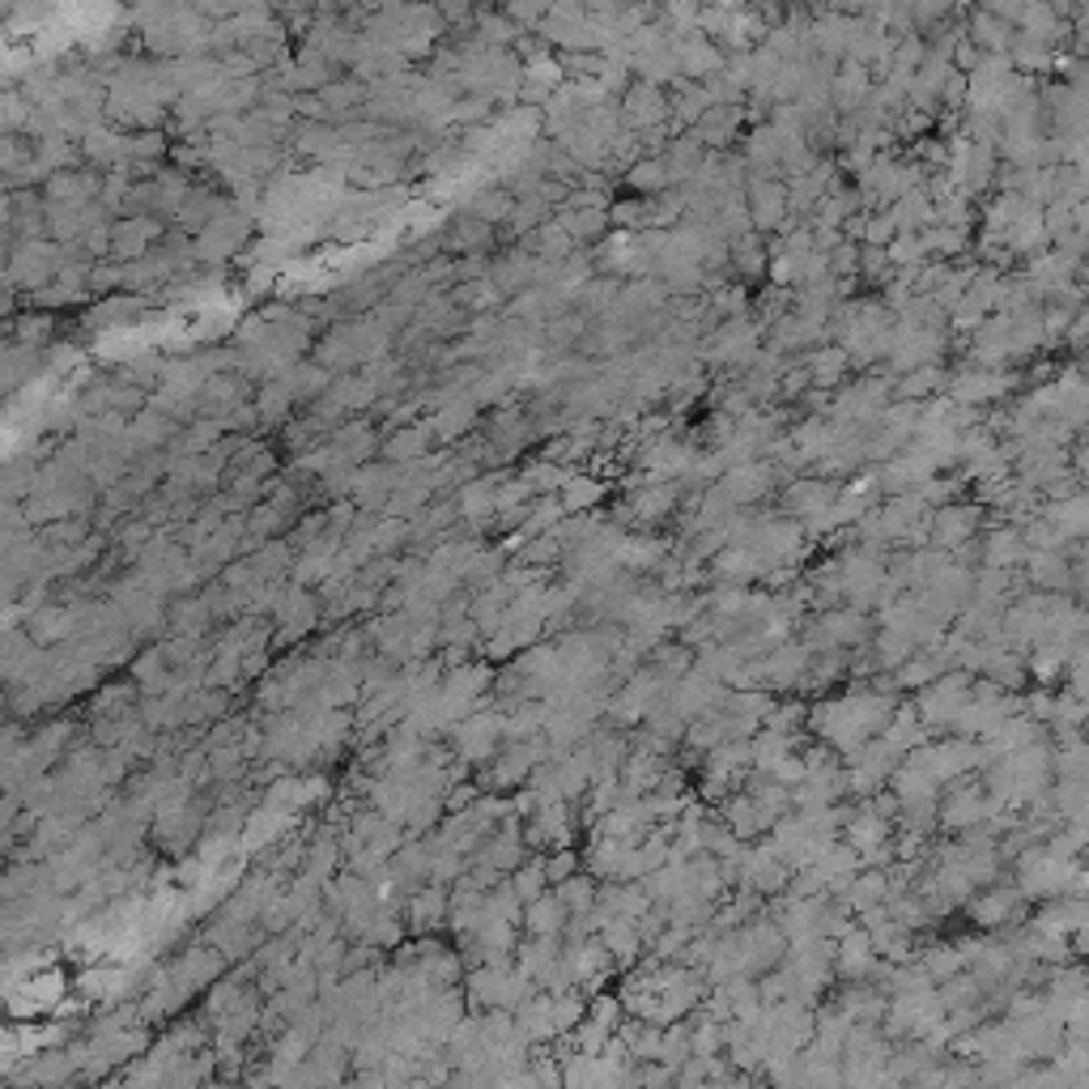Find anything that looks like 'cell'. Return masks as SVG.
<instances>
[{
  "label": "cell",
  "mask_w": 1089,
  "mask_h": 1089,
  "mask_svg": "<svg viewBox=\"0 0 1089 1089\" xmlns=\"http://www.w3.org/2000/svg\"><path fill=\"white\" fill-rule=\"evenodd\" d=\"M664 111H669V102H664V95H660V86H651V81H639V86H630V90H626V102H622V120H626L630 129H647V124L664 120Z\"/></svg>",
  "instance_id": "9c48e42d"
},
{
  "label": "cell",
  "mask_w": 1089,
  "mask_h": 1089,
  "mask_svg": "<svg viewBox=\"0 0 1089 1089\" xmlns=\"http://www.w3.org/2000/svg\"><path fill=\"white\" fill-rule=\"evenodd\" d=\"M282 380H286V387L294 392V400L307 405V400H320L337 375H332L328 366H320V362H294Z\"/></svg>",
  "instance_id": "4fadbf2b"
},
{
  "label": "cell",
  "mask_w": 1089,
  "mask_h": 1089,
  "mask_svg": "<svg viewBox=\"0 0 1089 1089\" xmlns=\"http://www.w3.org/2000/svg\"><path fill=\"white\" fill-rule=\"evenodd\" d=\"M498 481L503 477H477L455 490V507H460L464 528L477 532L485 524H494V515H498Z\"/></svg>",
  "instance_id": "277c9868"
},
{
  "label": "cell",
  "mask_w": 1089,
  "mask_h": 1089,
  "mask_svg": "<svg viewBox=\"0 0 1089 1089\" xmlns=\"http://www.w3.org/2000/svg\"><path fill=\"white\" fill-rule=\"evenodd\" d=\"M524 248L532 252V256L541 260H553V264H562L566 256H575V239H571V230L558 222V218H549L544 226H537L532 234H524Z\"/></svg>",
  "instance_id": "8fae6325"
},
{
  "label": "cell",
  "mask_w": 1089,
  "mask_h": 1089,
  "mask_svg": "<svg viewBox=\"0 0 1089 1089\" xmlns=\"http://www.w3.org/2000/svg\"><path fill=\"white\" fill-rule=\"evenodd\" d=\"M583 1018H587V1004H583L579 996H571V992L553 996V1022H558L562 1034H566V1030H575Z\"/></svg>",
  "instance_id": "1f68e13d"
},
{
  "label": "cell",
  "mask_w": 1089,
  "mask_h": 1089,
  "mask_svg": "<svg viewBox=\"0 0 1089 1089\" xmlns=\"http://www.w3.org/2000/svg\"><path fill=\"white\" fill-rule=\"evenodd\" d=\"M409 928L417 936H435V932L448 924V906H451V886L443 881H426L421 890L409 894Z\"/></svg>",
  "instance_id": "3957f363"
},
{
  "label": "cell",
  "mask_w": 1089,
  "mask_h": 1089,
  "mask_svg": "<svg viewBox=\"0 0 1089 1089\" xmlns=\"http://www.w3.org/2000/svg\"><path fill=\"white\" fill-rule=\"evenodd\" d=\"M498 9L512 18L515 26H532L537 31L544 22V13L553 9V0H498Z\"/></svg>",
  "instance_id": "83f0119b"
},
{
  "label": "cell",
  "mask_w": 1089,
  "mask_h": 1089,
  "mask_svg": "<svg viewBox=\"0 0 1089 1089\" xmlns=\"http://www.w3.org/2000/svg\"><path fill=\"white\" fill-rule=\"evenodd\" d=\"M252 226H256V218L234 205L230 213H222L218 222H209L196 234V260L200 264H226L230 256H239V248L252 239Z\"/></svg>",
  "instance_id": "6da1fadb"
},
{
  "label": "cell",
  "mask_w": 1089,
  "mask_h": 1089,
  "mask_svg": "<svg viewBox=\"0 0 1089 1089\" xmlns=\"http://www.w3.org/2000/svg\"><path fill=\"white\" fill-rule=\"evenodd\" d=\"M512 886L519 890V898H524V906L532 902V898H541L544 894V886H549V877H544V856L541 851H532L524 865L515 868L512 872Z\"/></svg>",
  "instance_id": "603a6c76"
},
{
  "label": "cell",
  "mask_w": 1089,
  "mask_h": 1089,
  "mask_svg": "<svg viewBox=\"0 0 1089 1089\" xmlns=\"http://www.w3.org/2000/svg\"><path fill=\"white\" fill-rule=\"evenodd\" d=\"M630 184H635V188H664V184H669V166H664V158L639 162V166L630 170Z\"/></svg>",
  "instance_id": "836d02e7"
},
{
  "label": "cell",
  "mask_w": 1089,
  "mask_h": 1089,
  "mask_svg": "<svg viewBox=\"0 0 1089 1089\" xmlns=\"http://www.w3.org/2000/svg\"><path fill=\"white\" fill-rule=\"evenodd\" d=\"M868 98V73H865V65L860 61H847L843 65V73L834 77V102L838 107H860Z\"/></svg>",
  "instance_id": "d6986e66"
},
{
  "label": "cell",
  "mask_w": 1089,
  "mask_h": 1089,
  "mask_svg": "<svg viewBox=\"0 0 1089 1089\" xmlns=\"http://www.w3.org/2000/svg\"><path fill=\"white\" fill-rule=\"evenodd\" d=\"M562 515H566L562 498H553V494H549V498H541V503H532V512H528V524H524L519 532H524V537L532 541V537H541V532H553V528L562 524Z\"/></svg>",
  "instance_id": "d4e9b609"
},
{
  "label": "cell",
  "mask_w": 1089,
  "mask_h": 1089,
  "mask_svg": "<svg viewBox=\"0 0 1089 1089\" xmlns=\"http://www.w3.org/2000/svg\"><path fill=\"white\" fill-rule=\"evenodd\" d=\"M601 494H605V485H596V481H587V477H571L562 485V507H566V512H587Z\"/></svg>",
  "instance_id": "f1b7e54d"
},
{
  "label": "cell",
  "mask_w": 1089,
  "mask_h": 1089,
  "mask_svg": "<svg viewBox=\"0 0 1089 1089\" xmlns=\"http://www.w3.org/2000/svg\"><path fill=\"white\" fill-rule=\"evenodd\" d=\"M473 34H477L485 47H515V38L524 34V26H515L503 9H481L477 22H473Z\"/></svg>",
  "instance_id": "2e32d148"
},
{
  "label": "cell",
  "mask_w": 1089,
  "mask_h": 1089,
  "mask_svg": "<svg viewBox=\"0 0 1089 1089\" xmlns=\"http://www.w3.org/2000/svg\"><path fill=\"white\" fill-rule=\"evenodd\" d=\"M558 222L571 230L575 243H592L605 234V226L613 222L605 209H558Z\"/></svg>",
  "instance_id": "ac0fdd59"
},
{
  "label": "cell",
  "mask_w": 1089,
  "mask_h": 1089,
  "mask_svg": "<svg viewBox=\"0 0 1089 1089\" xmlns=\"http://www.w3.org/2000/svg\"><path fill=\"white\" fill-rule=\"evenodd\" d=\"M34 371H47V362L38 358V350L9 341V350H4V387H9V396L26 384V380H34Z\"/></svg>",
  "instance_id": "9a60e30c"
},
{
  "label": "cell",
  "mask_w": 1089,
  "mask_h": 1089,
  "mask_svg": "<svg viewBox=\"0 0 1089 1089\" xmlns=\"http://www.w3.org/2000/svg\"><path fill=\"white\" fill-rule=\"evenodd\" d=\"M150 311V298L145 294H132V289H120V294H102L95 307L86 311V328L95 332H111V328H129L141 316Z\"/></svg>",
  "instance_id": "7a4b0ae2"
},
{
  "label": "cell",
  "mask_w": 1089,
  "mask_h": 1089,
  "mask_svg": "<svg viewBox=\"0 0 1089 1089\" xmlns=\"http://www.w3.org/2000/svg\"><path fill=\"white\" fill-rule=\"evenodd\" d=\"M549 213H553V205H544L541 196L532 193V196H519L515 200V213H512V234H532L537 226H544L549 222Z\"/></svg>",
  "instance_id": "cb8c5ba5"
},
{
  "label": "cell",
  "mask_w": 1089,
  "mask_h": 1089,
  "mask_svg": "<svg viewBox=\"0 0 1089 1089\" xmlns=\"http://www.w3.org/2000/svg\"><path fill=\"white\" fill-rule=\"evenodd\" d=\"M124 4H141V0H124Z\"/></svg>",
  "instance_id": "8d00e7d4"
},
{
  "label": "cell",
  "mask_w": 1089,
  "mask_h": 1089,
  "mask_svg": "<svg viewBox=\"0 0 1089 1089\" xmlns=\"http://www.w3.org/2000/svg\"><path fill=\"white\" fill-rule=\"evenodd\" d=\"M294 405H298V400H294V392L286 387V380H268L256 396V409H260V421H264V426H286Z\"/></svg>",
  "instance_id": "e0dca14e"
},
{
  "label": "cell",
  "mask_w": 1089,
  "mask_h": 1089,
  "mask_svg": "<svg viewBox=\"0 0 1089 1089\" xmlns=\"http://www.w3.org/2000/svg\"><path fill=\"white\" fill-rule=\"evenodd\" d=\"M9 341H18V345H31V350H43L47 341H52V316H34V311H26V316H18V320L9 323Z\"/></svg>",
  "instance_id": "7402d4cb"
},
{
  "label": "cell",
  "mask_w": 1089,
  "mask_h": 1089,
  "mask_svg": "<svg viewBox=\"0 0 1089 1089\" xmlns=\"http://www.w3.org/2000/svg\"><path fill=\"white\" fill-rule=\"evenodd\" d=\"M524 81H537V86H549V90H558V86H566V65L558 61V56H532V61H524Z\"/></svg>",
  "instance_id": "484cf974"
},
{
  "label": "cell",
  "mask_w": 1089,
  "mask_h": 1089,
  "mask_svg": "<svg viewBox=\"0 0 1089 1089\" xmlns=\"http://www.w3.org/2000/svg\"><path fill=\"white\" fill-rule=\"evenodd\" d=\"M566 920H571V911H566V902L553 894H541L532 898L528 906H524V928L528 936H558V932L566 928Z\"/></svg>",
  "instance_id": "30bf717a"
},
{
  "label": "cell",
  "mask_w": 1089,
  "mask_h": 1089,
  "mask_svg": "<svg viewBox=\"0 0 1089 1089\" xmlns=\"http://www.w3.org/2000/svg\"><path fill=\"white\" fill-rule=\"evenodd\" d=\"M234 205L226 200L218 188H193V193L184 196V205H179V213H175V226L179 230H188V234H200L209 222H218L222 213H230Z\"/></svg>",
  "instance_id": "8992f818"
},
{
  "label": "cell",
  "mask_w": 1089,
  "mask_h": 1089,
  "mask_svg": "<svg viewBox=\"0 0 1089 1089\" xmlns=\"http://www.w3.org/2000/svg\"><path fill=\"white\" fill-rule=\"evenodd\" d=\"M579 872V856L575 851H558V856H544V877H549V886H562L566 877H575Z\"/></svg>",
  "instance_id": "d6a6232c"
},
{
  "label": "cell",
  "mask_w": 1089,
  "mask_h": 1089,
  "mask_svg": "<svg viewBox=\"0 0 1089 1089\" xmlns=\"http://www.w3.org/2000/svg\"><path fill=\"white\" fill-rule=\"evenodd\" d=\"M464 213H473V218H481V222H490V226H507L515 213V196L507 193L503 184H485L477 193H469Z\"/></svg>",
  "instance_id": "7c38bea8"
},
{
  "label": "cell",
  "mask_w": 1089,
  "mask_h": 1089,
  "mask_svg": "<svg viewBox=\"0 0 1089 1089\" xmlns=\"http://www.w3.org/2000/svg\"><path fill=\"white\" fill-rule=\"evenodd\" d=\"M494 230L498 226L481 222L473 213H460V218H451L448 234H443V252H451V256H485L490 243H494Z\"/></svg>",
  "instance_id": "52a82bcc"
},
{
  "label": "cell",
  "mask_w": 1089,
  "mask_h": 1089,
  "mask_svg": "<svg viewBox=\"0 0 1089 1089\" xmlns=\"http://www.w3.org/2000/svg\"><path fill=\"white\" fill-rule=\"evenodd\" d=\"M226 970V954L222 949H184L179 958L170 961V975L175 983H184L188 992L205 988V983H218Z\"/></svg>",
  "instance_id": "5b68a950"
},
{
  "label": "cell",
  "mask_w": 1089,
  "mask_h": 1089,
  "mask_svg": "<svg viewBox=\"0 0 1089 1089\" xmlns=\"http://www.w3.org/2000/svg\"><path fill=\"white\" fill-rule=\"evenodd\" d=\"M435 439H439V435H435V421H414V426L392 430L384 439V448H380V455L392 460V464H409V460L430 455V443H435Z\"/></svg>",
  "instance_id": "ba28073f"
},
{
  "label": "cell",
  "mask_w": 1089,
  "mask_h": 1089,
  "mask_svg": "<svg viewBox=\"0 0 1089 1089\" xmlns=\"http://www.w3.org/2000/svg\"><path fill=\"white\" fill-rule=\"evenodd\" d=\"M754 213H758V222L762 226H770V222H779V205H788V196H783V188L779 184H754Z\"/></svg>",
  "instance_id": "f546056e"
},
{
  "label": "cell",
  "mask_w": 1089,
  "mask_h": 1089,
  "mask_svg": "<svg viewBox=\"0 0 1089 1089\" xmlns=\"http://www.w3.org/2000/svg\"><path fill=\"white\" fill-rule=\"evenodd\" d=\"M553 890H558V898L566 902V911H571V915H575V911H592V906H596V881H592V877H579L575 872V877H566V881H562V886H553Z\"/></svg>",
  "instance_id": "4316f807"
},
{
  "label": "cell",
  "mask_w": 1089,
  "mask_h": 1089,
  "mask_svg": "<svg viewBox=\"0 0 1089 1089\" xmlns=\"http://www.w3.org/2000/svg\"><path fill=\"white\" fill-rule=\"evenodd\" d=\"M209 601L205 596H179L170 609H166V626L170 635H205L209 626Z\"/></svg>",
  "instance_id": "5bb4252c"
},
{
  "label": "cell",
  "mask_w": 1089,
  "mask_h": 1089,
  "mask_svg": "<svg viewBox=\"0 0 1089 1089\" xmlns=\"http://www.w3.org/2000/svg\"><path fill=\"white\" fill-rule=\"evenodd\" d=\"M218 421H222L226 435H234V430H256V426H264V421H260V409L252 405V400H234V405H230V409H226Z\"/></svg>",
  "instance_id": "4dcf8cb0"
},
{
  "label": "cell",
  "mask_w": 1089,
  "mask_h": 1089,
  "mask_svg": "<svg viewBox=\"0 0 1089 1089\" xmlns=\"http://www.w3.org/2000/svg\"><path fill=\"white\" fill-rule=\"evenodd\" d=\"M609 218L617 226H639L642 222V209L635 205V200H622V205H613V209H609Z\"/></svg>",
  "instance_id": "e575fe53"
},
{
  "label": "cell",
  "mask_w": 1089,
  "mask_h": 1089,
  "mask_svg": "<svg viewBox=\"0 0 1089 1089\" xmlns=\"http://www.w3.org/2000/svg\"><path fill=\"white\" fill-rule=\"evenodd\" d=\"M95 528V515H68V519H56V524H43L38 537L47 544H81Z\"/></svg>",
  "instance_id": "44dd1931"
},
{
  "label": "cell",
  "mask_w": 1089,
  "mask_h": 1089,
  "mask_svg": "<svg viewBox=\"0 0 1089 1089\" xmlns=\"http://www.w3.org/2000/svg\"><path fill=\"white\" fill-rule=\"evenodd\" d=\"M890 230H894V218H872V222H868V239H872V243H886Z\"/></svg>",
  "instance_id": "d590c367"
},
{
  "label": "cell",
  "mask_w": 1089,
  "mask_h": 1089,
  "mask_svg": "<svg viewBox=\"0 0 1089 1089\" xmlns=\"http://www.w3.org/2000/svg\"><path fill=\"white\" fill-rule=\"evenodd\" d=\"M813 4H826V0H813Z\"/></svg>",
  "instance_id": "74e56055"
},
{
  "label": "cell",
  "mask_w": 1089,
  "mask_h": 1089,
  "mask_svg": "<svg viewBox=\"0 0 1089 1089\" xmlns=\"http://www.w3.org/2000/svg\"><path fill=\"white\" fill-rule=\"evenodd\" d=\"M519 477L532 485V494H558V490L575 477V473H571V469H562L558 460H549V455H544V460H537V464H528Z\"/></svg>",
  "instance_id": "ffe728a7"
}]
</instances>
